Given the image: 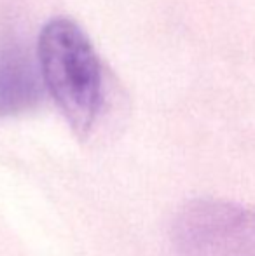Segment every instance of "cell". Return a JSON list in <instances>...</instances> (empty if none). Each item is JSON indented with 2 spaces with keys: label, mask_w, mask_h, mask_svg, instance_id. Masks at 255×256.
Returning a JSON list of instances; mask_svg holds the SVG:
<instances>
[{
  "label": "cell",
  "mask_w": 255,
  "mask_h": 256,
  "mask_svg": "<svg viewBox=\"0 0 255 256\" xmlns=\"http://www.w3.org/2000/svg\"><path fill=\"white\" fill-rule=\"evenodd\" d=\"M39 63L44 86L81 136L88 134L102 100L98 58L77 24L55 20L39 38Z\"/></svg>",
  "instance_id": "obj_1"
},
{
  "label": "cell",
  "mask_w": 255,
  "mask_h": 256,
  "mask_svg": "<svg viewBox=\"0 0 255 256\" xmlns=\"http://www.w3.org/2000/svg\"><path fill=\"white\" fill-rule=\"evenodd\" d=\"M42 74L20 46L0 49V117L34 108L42 96Z\"/></svg>",
  "instance_id": "obj_3"
},
{
  "label": "cell",
  "mask_w": 255,
  "mask_h": 256,
  "mask_svg": "<svg viewBox=\"0 0 255 256\" xmlns=\"http://www.w3.org/2000/svg\"><path fill=\"white\" fill-rule=\"evenodd\" d=\"M171 240L177 256H255V208L192 200L178 211Z\"/></svg>",
  "instance_id": "obj_2"
}]
</instances>
